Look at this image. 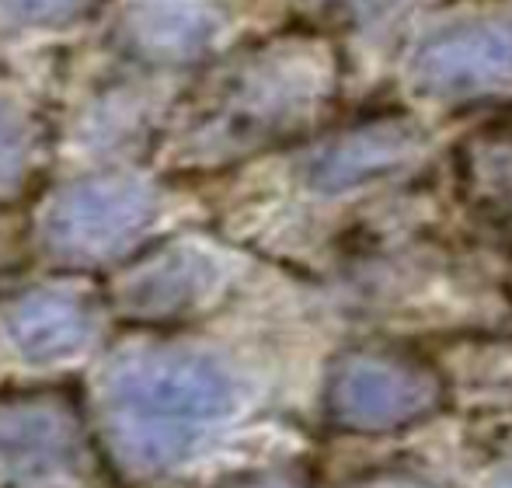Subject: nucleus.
<instances>
[{"mask_svg": "<svg viewBox=\"0 0 512 488\" xmlns=\"http://www.w3.org/2000/svg\"><path fill=\"white\" fill-rule=\"evenodd\" d=\"M157 220V192L133 175H95L56 192L42 213V244L70 265L112 262Z\"/></svg>", "mask_w": 512, "mask_h": 488, "instance_id": "3", "label": "nucleus"}, {"mask_svg": "<svg viewBox=\"0 0 512 488\" xmlns=\"http://www.w3.org/2000/svg\"><path fill=\"white\" fill-rule=\"evenodd\" d=\"M328 4H349V7H366V4H373V0H328Z\"/></svg>", "mask_w": 512, "mask_h": 488, "instance_id": "15", "label": "nucleus"}, {"mask_svg": "<svg viewBox=\"0 0 512 488\" xmlns=\"http://www.w3.org/2000/svg\"><path fill=\"white\" fill-rule=\"evenodd\" d=\"M411 77L439 98H467L512 84V21L464 18L418 46Z\"/></svg>", "mask_w": 512, "mask_h": 488, "instance_id": "6", "label": "nucleus"}, {"mask_svg": "<svg viewBox=\"0 0 512 488\" xmlns=\"http://www.w3.org/2000/svg\"><path fill=\"white\" fill-rule=\"evenodd\" d=\"M328 60L307 42H276L241 60L189 122V143L199 150H244L272 140L314 112L328 95Z\"/></svg>", "mask_w": 512, "mask_h": 488, "instance_id": "2", "label": "nucleus"}, {"mask_svg": "<svg viewBox=\"0 0 512 488\" xmlns=\"http://www.w3.org/2000/svg\"><path fill=\"white\" fill-rule=\"evenodd\" d=\"M32 171V133L11 102H0V203H11L25 192Z\"/></svg>", "mask_w": 512, "mask_h": 488, "instance_id": "12", "label": "nucleus"}, {"mask_svg": "<svg viewBox=\"0 0 512 488\" xmlns=\"http://www.w3.org/2000/svg\"><path fill=\"white\" fill-rule=\"evenodd\" d=\"M98 4L102 0H0V32L70 25Z\"/></svg>", "mask_w": 512, "mask_h": 488, "instance_id": "13", "label": "nucleus"}, {"mask_svg": "<svg viewBox=\"0 0 512 488\" xmlns=\"http://www.w3.org/2000/svg\"><path fill=\"white\" fill-rule=\"evenodd\" d=\"M241 405L237 380L196 349H133L105 370L102 419L129 471L175 468Z\"/></svg>", "mask_w": 512, "mask_h": 488, "instance_id": "1", "label": "nucleus"}, {"mask_svg": "<svg viewBox=\"0 0 512 488\" xmlns=\"http://www.w3.org/2000/svg\"><path fill=\"white\" fill-rule=\"evenodd\" d=\"M0 332L28 363H56L77 356L98 332V318L84 297L60 286H32L0 304Z\"/></svg>", "mask_w": 512, "mask_h": 488, "instance_id": "8", "label": "nucleus"}, {"mask_svg": "<svg viewBox=\"0 0 512 488\" xmlns=\"http://www.w3.org/2000/svg\"><path fill=\"white\" fill-rule=\"evenodd\" d=\"M425 147V136L408 119H384L370 126L349 129L324 143L307 161V182L317 192H349L359 185L384 178L418 157Z\"/></svg>", "mask_w": 512, "mask_h": 488, "instance_id": "9", "label": "nucleus"}, {"mask_svg": "<svg viewBox=\"0 0 512 488\" xmlns=\"http://www.w3.org/2000/svg\"><path fill=\"white\" fill-rule=\"evenodd\" d=\"M248 488H297V485H286V482H258V485H248Z\"/></svg>", "mask_w": 512, "mask_h": 488, "instance_id": "16", "label": "nucleus"}, {"mask_svg": "<svg viewBox=\"0 0 512 488\" xmlns=\"http://www.w3.org/2000/svg\"><path fill=\"white\" fill-rule=\"evenodd\" d=\"M439 401L429 370L391 356H356L335 370L328 384V415L345 429L384 433L429 415Z\"/></svg>", "mask_w": 512, "mask_h": 488, "instance_id": "5", "label": "nucleus"}, {"mask_svg": "<svg viewBox=\"0 0 512 488\" xmlns=\"http://www.w3.org/2000/svg\"><path fill=\"white\" fill-rule=\"evenodd\" d=\"M467 189L495 224L512 231V133L492 129L467 147Z\"/></svg>", "mask_w": 512, "mask_h": 488, "instance_id": "11", "label": "nucleus"}, {"mask_svg": "<svg viewBox=\"0 0 512 488\" xmlns=\"http://www.w3.org/2000/svg\"><path fill=\"white\" fill-rule=\"evenodd\" d=\"M81 419L53 398L0 401V488H81Z\"/></svg>", "mask_w": 512, "mask_h": 488, "instance_id": "4", "label": "nucleus"}, {"mask_svg": "<svg viewBox=\"0 0 512 488\" xmlns=\"http://www.w3.org/2000/svg\"><path fill=\"white\" fill-rule=\"evenodd\" d=\"M220 28V0H126L115 21V39L143 63L182 67L203 60Z\"/></svg>", "mask_w": 512, "mask_h": 488, "instance_id": "7", "label": "nucleus"}, {"mask_svg": "<svg viewBox=\"0 0 512 488\" xmlns=\"http://www.w3.org/2000/svg\"><path fill=\"white\" fill-rule=\"evenodd\" d=\"M220 279V265L199 248H168L122 283V300L136 314H178L196 307Z\"/></svg>", "mask_w": 512, "mask_h": 488, "instance_id": "10", "label": "nucleus"}, {"mask_svg": "<svg viewBox=\"0 0 512 488\" xmlns=\"http://www.w3.org/2000/svg\"><path fill=\"white\" fill-rule=\"evenodd\" d=\"M495 488H512V464H506V468L495 475Z\"/></svg>", "mask_w": 512, "mask_h": 488, "instance_id": "14", "label": "nucleus"}]
</instances>
